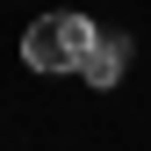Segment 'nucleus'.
Segmentation results:
<instances>
[{
  "label": "nucleus",
  "instance_id": "nucleus-2",
  "mask_svg": "<svg viewBox=\"0 0 151 151\" xmlns=\"http://www.w3.org/2000/svg\"><path fill=\"white\" fill-rule=\"evenodd\" d=\"M122 72H129V36H122V29H101V43H93V58H86L79 79L108 93V86H122Z\"/></svg>",
  "mask_w": 151,
  "mask_h": 151
},
{
  "label": "nucleus",
  "instance_id": "nucleus-1",
  "mask_svg": "<svg viewBox=\"0 0 151 151\" xmlns=\"http://www.w3.org/2000/svg\"><path fill=\"white\" fill-rule=\"evenodd\" d=\"M93 43H101V22H93V14L50 7V14H36V22L22 29V65L43 72V79H72V72H86Z\"/></svg>",
  "mask_w": 151,
  "mask_h": 151
}]
</instances>
